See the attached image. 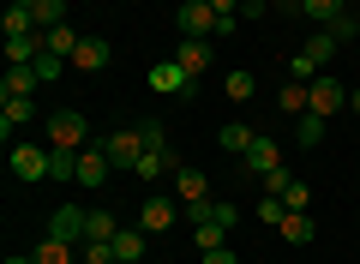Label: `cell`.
<instances>
[{"mask_svg":"<svg viewBox=\"0 0 360 264\" xmlns=\"http://www.w3.org/2000/svg\"><path fill=\"white\" fill-rule=\"evenodd\" d=\"M193 240H198V252H217V246H229V228L240 222V210L234 204H222V199H210V204H193Z\"/></svg>","mask_w":360,"mask_h":264,"instance_id":"obj_1","label":"cell"},{"mask_svg":"<svg viewBox=\"0 0 360 264\" xmlns=\"http://www.w3.org/2000/svg\"><path fill=\"white\" fill-rule=\"evenodd\" d=\"M49 144H54V151H84V144H90L84 114H78V108H54L49 114Z\"/></svg>","mask_w":360,"mask_h":264,"instance_id":"obj_2","label":"cell"},{"mask_svg":"<svg viewBox=\"0 0 360 264\" xmlns=\"http://www.w3.org/2000/svg\"><path fill=\"white\" fill-rule=\"evenodd\" d=\"M180 37H222V13L210 0H180Z\"/></svg>","mask_w":360,"mask_h":264,"instance_id":"obj_3","label":"cell"},{"mask_svg":"<svg viewBox=\"0 0 360 264\" xmlns=\"http://www.w3.org/2000/svg\"><path fill=\"white\" fill-rule=\"evenodd\" d=\"M180 210H186L180 199H162V192H150V199L139 204V228L156 240V234H168V228H174V216H180Z\"/></svg>","mask_w":360,"mask_h":264,"instance_id":"obj_4","label":"cell"},{"mask_svg":"<svg viewBox=\"0 0 360 264\" xmlns=\"http://www.w3.org/2000/svg\"><path fill=\"white\" fill-rule=\"evenodd\" d=\"M144 84H150L156 96H186V90H193V73H186V66L168 54V61H156V66H150V78H144Z\"/></svg>","mask_w":360,"mask_h":264,"instance_id":"obj_5","label":"cell"},{"mask_svg":"<svg viewBox=\"0 0 360 264\" xmlns=\"http://www.w3.org/2000/svg\"><path fill=\"white\" fill-rule=\"evenodd\" d=\"M54 144H13V175L18 180H49Z\"/></svg>","mask_w":360,"mask_h":264,"instance_id":"obj_6","label":"cell"},{"mask_svg":"<svg viewBox=\"0 0 360 264\" xmlns=\"http://www.w3.org/2000/svg\"><path fill=\"white\" fill-rule=\"evenodd\" d=\"M96 144L108 151V163H115V168H132V163L144 156V132H139V126H127V132H108V139H96Z\"/></svg>","mask_w":360,"mask_h":264,"instance_id":"obj_7","label":"cell"},{"mask_svg":"<svg viewBox=\"0 0 360 264\" xmlns=\"http://www.w3.org/2000/svg\"><path fill=\"white\" fill-rule=\"evenodd\" d=\"M336 108H348V84L330 78V73H319V78H312V108L307 114H324V120H330Z\"/></svg>","mask_w":360,"mask_h":264,"instance_id":"obj_8","label":"cell"},{"mask_svg":"<svg viewBox=\"0 0 360 264\" xmlns=\"http://www.w3.org/2000/svg\"><path fill=\"white\" fill-rule=\"evenodd\" d=\"M108 151L103 144H84V151H78V187H108Z\"/></svg>","mask_w":360,"mask_h":264,"instance_id":"obj_9","label":"cell"},{"mask_svg":"<svg viewBox=\"0 0 360 264\" xmlns=\"http://www.w3.org/2000/svg\"><path fill=\"white\" fill-rule=\"evenodd\" d=\"M240 163H246V175H252V180H264V175L283 168V151H276V139H252V151H246Z\"/></svg>","mask_w":360,"mask_h":264,"instance_id":"obj_10","label":"cell"},{"mask_svg":"<svg viewBox=\"0 0 360 264\" xmlns=\"http://www.w3.org/2000/svg\"><path fill=\"white\" fill-rule=\"evenodd\" d=\"M174 199L193 210V204H210V180L198 168H174Z\"/></svg>","mask_w":360,"mask_h":264,"instance_id":"obj_11","label":"cell"},{"mask_svg":"<svg viewBox=\"0 0 360 264\" xmlns=\"http://www.w3.org/2000/svg\"><path fill=\"white\" fill-rule=\"evenodd\" d=\"M174 61L186 66L193 78H205V73H210V42H205V37H180V42H174Z\"/></svg>","mask_w":360,"mask_h":264,"instance_id":"obj_12","label":"cell"},{"mask_svg":"<svg viewBox=\"0 0 360 264\" xmlns=\"http://www.w3.org/2000/svg\"><path fill=\"white\" fill-rule=\"evenodd\" d=\"M84 216H90V210H78V204H60V210L49 216V234H54V240H72V246H78V240H84Z\"/></svg>","mask_w":360,"mask_h":264,"instance_id":"obj_13","label":"cell"},{"mask_svg":"<svg viewBox=\"0 0 360 264\" xmlns=\"http://www.w3.org/2000/svg\"><path fill=\"white\" fill-rule=\"evenodd\" d=\"M108 61H115V54H108V37H84V42H78V54H72L78 73H103Z\"/></svg>","mask_w":360,"mask_h":264,"instance_id":"obj_14","label":"cell"},{"mask_svg":"<svg viewBox=\"0 0 360 264\" xmlns=\"http://www.w3.org/2000/svg\"><path fill=\"white\" fill-rule=\"evenodd\" d=\"M78 42H84V37H78L72 25H54V30H42V54H54V61H72V54H78Z\"/></svg>","mask_w":360,"mask_h":264,"instance_id":"obj_15","label":"cell"},{"mask_svg":"<svg viewBox=\"0 0 360 264\" xmlns=\"http://www.w3.org/2000/svg\"><path fill=\"white\" fill-rule=\"evenodd\" d=\"M276 234H283L288 246H312V234H319V222H312L307 210H288L283 222H276Z\"/></svg>","mask_w":360,"mask_h":264,"instance_id":"obj_16","label":"cell"},{"mask_svg":"<svg viewBox=\"0 0 360 264\" xmlns=\"http://www.w3.org/2000/svg\"><path fill=\"white\" fill-rule=\"evenodd\" d=\"M37 120V102L30 96H13V102H0V132H6V139H13L18 126H30Z\"/></svg>","mask_w":360,"mask_h":264,"instance_id":"obj_17","label":"cell"},{"mask_svg":"<svg viewBox=\"0 0 360 264\" xmlns=\"http://www.w3.org/2000/svg\"><path fill=\"white\" fill-rule=\"evenodd\" d=\"M42 78H37V66H6V84H0V102H13V96H30Z\"/></svg>","mask_w":360,"mask_h":264,"instance_id":"obj_18","label":"cell"},{"mask_svg":"<svg viewBox=\"0 0 360 264\" xmlns=\"http://www.w3.org/2000/svg\"><path fill=\"white\" fill-rule=\"evenodd\" d=\"M252 139H258V132H252V126H246V120H229V126H222V132H217V144H222V151H229V156H246V151H252Z\"/></svg>","mask_w":360,"mask_h":264,"instance_id":"obj_19","label":"cell"},{"mask_svg":"<svg viewBox=\"0 0 360 264\" xmlns=\"http://www.w3.org/2000/svg\"><path fill=\"white\" fill-rule=\"evenodd\" d=\"M132 175H139V180H162V175H174V156H168V144H162V151H144L139 163H132Z\"/></svg>","mask_w":360,"mask_h":264,"instance_id":"obj_20","label":"cell"},{"mask_svg":"<svg viewBox=\"0 0 360 264\" xmlns=\"http://www.w3.org/2000/svg\"><path fill=\"white\" fill-rule=\"evenodd\" d=\"M144 246H150V234H144V228H120V234H115V258H120V264H139Z\"/></svg>","mask_w":360,"mask_h":264,"instance_id":"obj_21","label":"cell"},{"mask_svg":"<svg viewBox=\"0 0 360 264\" xmlns=\"http://www.w3.org/2000/svg\"><path fill=\"white\" fill-rule=\"evenodd\" d=\"M276 108L283 114H307L312 108V84H295V78H288V84L276 90Z\"/></svg>","mask_w":360,"mask_h":264,"instance_id":"obj_22","label":"cell"},{"mask_svg":"<svg viewBox=\"0 0 360 264\" xmlns=\"http://www.w3.org/2000/svg\"><path fill=\"white\" fill-rule=\"evenodd\" d=\"M30 258H37V264H78V252H72V240H54V234H49Z\"/></svg>","mask_w":360,"mask_h":264,"instance_id":"obj_23","label":"cell"},{"mask_svg":"<svg viewBox=\"0 0 360 264\" xmlns=\"http://www.w3.org/2000/svg\"><path fill=\"white\" fill-rule=\"evenodd\" d=\"M115 234H120L115 210H90V216H84V240H115Z\"/></svg>","mask_w":360,"mask_h":264,"instance_id":"obj_24","label":"cell"},{"mask_svg":"<svg viewBox=\"0 0 360 264\" xmlns=\"http://www.w3.org/2000/svg\"><path fill=\"white\" fill-rule=\"evenodd\" d=\"M300 13H307V18H312V25H319V30H324V25H330V18H342V13H348V6H342V0H300Z\"/></svg>","mask_w":360,"mask_h":264,"instance_id":"obj_25","label":"cell"},{"mask_svg":"<svg viewBox=\"0 0 360 264\" xmlns=\"http://www.w3.org/2000/svg\"><path fill=\"white\" fill-rule=\"evenodd\" d=\"M30 13H37V30H54V25H66V0H37Z\"/></svg>","mask_w":360,"mask_h":264,"instance_id":"obj_26","label":"cell"},{"mask_svg":"<svg viewBox=\"0 0 360 264\" xmlns=\"http://www.w3.org/2000/svg\"><path fill=\"white\" fill-rule=\"evenodd\" d=\"M336 49H342V42H336L330 30H319V37H307V54H312L319 66H330V61H336Z\"/></svg>","mask_w":360,"mask_h":264,"instance_id":"obj_27","label":"cell"},{"mask_svg":"<svg viewBox=\"0 0 360 264\" xmlns=\"http://www.w3.org/2000/svg\"><path fill=\"white\" fill-rule=\"evenodd\" d=\"M300 151H312V144H324V114H300Z\"/></svg>","mask_w":360,"mask_h":264,"instance_id":"obj_28","label":"cell"},{"mask_svg":"<svg viewBox=\"0 0 360 264\" xmlns=\"http://www.w3.org/2000/svg\"><path fill=\"white\" fill-rule=\"evenodd\" d=\"M78 264H120V258H115V240H84Z\"/></svg>","mask_w":360,"mask_h":264,"instance_id":"obj_29","label":"cell"},{"mask_svg":"<svg viewBox=\"0 0 360 264\" xmlns=\"http://www.w3.org/2000/svg\"><path fill=\"white\" fill-rule=\"evenodd\" d=\"M319 73H324V66H319V61H312V54H307V49H300V54H295V61H288V78H295V84H312V78H319Z\"/></svg>","mask_w":360,"mask_h":264,"instance_id":"obj_30","label":"cell"},{"mask_svg":"<svg viewBox=\"0 0 360 264\" xmlns=\"http://www.w3.org/2000/svg\"><path fill=\"white\" fill-rule=\"evenodd\" d=\"M222 90H229V102H252V73H229V84H222Z\"/></svg>","mask_w":360,"mask_h":264,"instance_id":"obj_31","label":"cell"},{"mask_svg":"<svg viewBox=\"0 0 360 264\" xmlns=\"http://www.w3.org/2000/svg\"><path fill=\"white\" fill-rule=\"evenodd\" d=\"M283 204H288V210H307V204H312V187H307V180H288Z\"/></svg>","mask_w":360,"mask_h":264,"instance_id":"obj_32","label":"cell"},{"mask_svg":"<svg viewBox=\"0 0 360 264\" xmlns=\"http://www.w3.org/2000/svg\"><path fill=\"white\" fill-rule=\"evenodd\" d=\"M283 216H288V204L276 199V192H270V199L258 204V222H270V228H276V222H283Z\"/></svg>","mask_w":360,"mask_h":264,"instance_id":"obj_33","label":"cell"},{"mask_svg":"<svg viewBox=\"0 0 360 264\" xmlns=\"http://www.w3.org/2000/svg\"><path fill=\"white\" fill-rule=\"evenodd\" d=\"M324 30H330V37H336V42H348V37H354V30H360V25H354V13H342V18H330V25H324Z\"/></svg>","mask_w":360,"mask_h":264,"instance_id":"obj_34","label":"cell"},{"mask_svg":"<svg viewBox=\"0 0 360 264\" xmlns=\"http://www.w3.org/2000/svg\"><path fill=\"white\" fill-rule=\"evenodd\" d=\"M37 78H42V84H54V78H60V61H54V54H42V61H37Z\"/></svg>","mask_w":360,"mask_h":264,"instance_id":"obj_35","label":"cell"},{"mask_svg":"<svg viewBox=\"0 0 360 264\" xmlns=\"http://www.w3.org/2000/svg\"><path fill=\"white\" fill-rule=\"evenodd\" d=\"M288 180H295V175H288V168H276V175H264V192H276V199H283Z\"/></svg>","mask_w":360,"mask_h":264,"instance_id":"obj_36","label":"cell"},{"mask_svg":"<svg viewBox=\"0 0 360 264\" xmlns=\"http://www.w3.org/2000/svg\"><path fill=\"white\" fill-rule=\"evenodd\" d=\"M205 264H240V258H234L229 246H217V252H205Z\"/></svg>","mask_w":360,"mask_h":264,"instance_id":"obj_37","label":"cell"},{"mask_svg":"<svg viewBox=\"0 0 360 264\" xmlns=\"http://www.w3.org/2000/svg\"><path fill=\"white\" fill-rule=\"evenodd\" d=\"M348 102H354V114H360V84H354V90H348Z\"/></svg>","mask_w":360,"mask_h":264,"instance_id":"obj_38","label":"cell"},{"mask_svg":"<svg viewBox=\"0 0 360 264\" xmlns=\"http://www.w3.org/2000/svg\"><path fill=\"white\" fill-rule=\"evenodd\" d=\"M6 6H37V0H6Z\"/></svg>","mask_w":360,"mask_h":264,"instance_id":"obj_39","label":"cell"},{"mask_svg":"<svg viewBox=\"0 0 360 264\" xmlns=\"http://www.w3.org/2000/svg\"><path fill=\"white\" fill-rule=\"evenodd\" d=\"M6 264H37V258H6Z\"/></svg>","mask_w":360,"mask_h":264,"instance_id":"obj_40","label":"cell"},{"mask_svg":"<svg viewBox=\"0 0 360 264\" xmlns=\"http://www.w3.org/2000/svg\"><path fill=\"white\" fill-rule=\"evenodd\" d=\"M139 264H144V258H139Z\"/></svg>","mask_w":360,"mask_h":264,"instance_id":"obj_41","label":"cell"}]
</instances>
